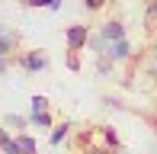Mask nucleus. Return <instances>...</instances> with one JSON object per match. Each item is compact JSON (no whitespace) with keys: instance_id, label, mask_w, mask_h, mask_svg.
<instances>
[{"instance_id":"7","label":"nucleus","mask_w":157,"mask_h":154,"mask_svg":"<svg viewBox=\"0 0 157 154\" xmlns=\"http://www.w3.org/2000/svg\"><path fill=\"white\" fill-rule=\"evenodd\" d=\"M71 129H74L71 122H58V125H55V129H52V135H48V141H52V148H58V144L64 141V138L71 135Z\"/></svg>"},{"instance_id":"15","label":"nucleus","mask_w":157,"mask_h":154,"mask_svg":"<svg viewBox=\"0 0 157 154\" xmlns=\"http://www.w3.org/2000/svg\"><path fill=\"white\" fill-rule=\"evenodd\" d=\"M64 67H67V71H80V58H77V52H67V55H64Z\"/></svg>"},{"instance_id":"14","label":"nucleus","mask_w":157,"mask_h":154,"mask_svg":"<svg viewBox=\"0 0 157 154\" xmlns=\"http://www.w3.org/2000/svg\"><path fill=\"white\" fill-rule=\"evenodd\" d=\"M3 125H10V129H26V125H29V119H26V116H16V113H10V116H3Z\"/></svg>"},{"instance_id":"10","label":"nucleus","mask_w":157,"mask_h":154,"mask_svg":"<svg viewBox=\"0 0 157 154\" xmlns=\"http://www.w3.org/2000/svg\"><path fill=\"white\" fill-rule=\"evenodd\" d=\"M29 125H35V129H55V119H52V113H29Z\"/></svg>"},{"instance_id":"6","label":"nucleus","mask_w":157,"mask_h":154,"mask_svg":"<svg viewBox=\"0 0 157 154\" xmlns=\"http://www.w3.org/2000/svg\"><path fill=\"white\" fill-rule=\"evenodd\" d=\"M96 74L106 77V80H109V77H116V61H112L109 55H96Z\"/></svg>"},{"instance_id":"20","label":"nucleus","mask_w":157,"mask_h":154,"mask_svg":"<svg viewBox=\"0 0 157 154\" xmlns=\"http://www.w3.org/2000/svg\"><path fill=\"white\" fill-rule=\"evenodd\" d=\"M83 154H106V148H87Z\"/></svg>"},{"instance_id":"21","label":"nucleus","mask_w":157,"mask_h":154,"mask_svg":"<svg viewBox=\"0 0 157 154\" xmlns=\"http://www.w3.org/2000/svg\"><path fill=\"white\" fill-rule=\"evenodd\" d=\"M106 154H119V148H106Z\"/></svg>"},{"instance_id":"3","label":"nucleus","mask_w":157,"mask_h":154,"mask_svg":"<svg viewBox=\"0 0 157 154\" xmlns=\"http://www.w3.org/2000/svg\"><path fill=\"white\" fill-rule=\"evenodd\" d=\"M103 55H109V58L116 61V64H128V61H132V55H135V48H132V42H128V36H125V39L109 42Z\"/></svg>"},{"instance_id":"19","label":"nucleus","mask_w":157,"mask_h":154,"mask_svg":"<svg viewBox=\"0 0 157 154\" xmlns=\"http://www.w3.org/2000/svg\"><path fill=\"white\" fill-rule=\"evenodd\" d=\"M10 71V58H6V55H0V74H6Z\"/></svg>"},{"instance_id":"18","label":"nucleus","mask_w":157,"mask_h":154,"mask_svg":"<svg viewBox=\"0 0 157 154\" xmlns=\"http://www.w3.org/2000/svg\"><path fill=\"white\" fill-rule=\"evenodd\" d=\"M10 138H13V135H10V132H6V129H3V125H0V148H3V144L10 141Z\"/></svg>"},{"instance_id":"9","label":"nucleus","mask_w":157,"mask_h":154,"mask_svg":"<svg viewBox=\"0 0 157 154\" xmlns=\"http://www.w3.org/2000/svg\"><path fill=\"white\" fill-rule=\"evenodd\" d=\"M19 3L29 6V10H52V13L61 10V0H19Z\"/></svg>"},{"instance_id":"5","label":"nucleus","mask_w":157,"mask_h":154,"mask_svg":"<svg viewBox=\"0 0 157 154\" xmlns=\"http://www.w3.org/2000/svg\"><path fill=\"white\" fill-rule=\"evenodd\" d=\"M16 48H19V32L6 29L3 36H0V55H6V58H13V55H16Z\"/></svg>"},{"instance_id":"16","label":"nucleus","mask_w":157,"mask_h":154,"mask_svg":"<svg viewBox=\"0 0 157 154\" xmlns=\"http://www.w3.org/2000/svg\"><path fill=\"white\" fill-rule=\"evenodd\" d=\"M80 3H83V10H90V13H99V10L106 6V0H80Z\"/></svg>"},{"instance_id":"11","label":"nucleus","mask_w":157,"mask_h":154,"mask_svg":"<svg viewBox=\"0 0 157 154\" xmlns=\"http://www.w3.org/2000/svg\"><path fill=\"white\" fill-rule=\"evenodd\" d=\"M144 26L151 32H157V0H147L144 3Z\"/></svg>"},{"instance_id":"4","label":"nucleus","mask_w":157,"mask_h":154,"mask_svg":"<svg viewBox=\"0 0 157 154\" xmlns=\"http://www.w3.org/2000/svg\"><path fill=\"white\" fill-rule=\"evenodd\" d=\"M96 32L103 36L106 45H109V42H116V39H125V36H128V32H125V26H122V19H109V23H103Z\"/></svg>"},{"instance_id":"13","label":"nucleus","mask_w":157,"mask_h":154,"mask_svg":"<svg viewBox=\"0 0 157 154\" xmlns=\"http://www.w3.org/2000/svg\"><path fill=\"white\" fill-rule=\"evenodd\" d=\"M29 113H48V96L35 93L32 100H29Z\"/></svg>"},{"instance_id":"8","label":"nucleus","mask_w":157,"mask_h":154,"mask_svg":"<svg viewBox=\"0 0 157 154\" xmlns=\"http://www.w3.org/2000/svg\"><path fill=\"white\" fill-rule=\"evenodd\" d=\"M99 141H103L106 148H122V141H119V135H116L112 125H99Z\"/></svg>"},{"instance_id":"1","label":"nucleus","mask_w":157,"mask_h":154,"mask_svg":"<svg viewBox=\"0 0 157 154\" xmlns=\"http://www.w3.org/2000/svg\"><path fill=\"white\" fill-rule=\"evenodd\" d=\"M16 64L23 67L26 74H42L48 67V58L39 52V48H32V52H16Z\"/></svg>"},{"instance_id":"22","label":"nucleus","mask_w":157,"mask_h":154,"mask_svg":"<svg viewBox=\"0 0 157 154\" xmlns=\"http://www.w3.org/2000/svg\"><path fill=\"white\" fill-rule=\"evenodd\" d=\"M3 32H6V26H3V23H0V36H3Z\"/></svg>"},{"instance_id":"2","label":"nucleus","mask_w":157,"mask_h":154,"mask_svg":"<svg viewBox=\"0 0 157 154\" xmlns=\"http://www.w3.org/2000/svg\"><path fill=\"white\" fill-rule=\"evenodd\" d=\"M87 39H90V26L74 23V26L64 29V45H67V52H83V48H87Z\"/></svg>"},{"instance_id":"12","label":"nucleus","mask_w":157,"mask_h":154,"mask_svg":"<svg viewBox=\"0 0 157 154\" xmlns=\"http://www.w3.org/2000/svg\"><path fill=\"white\" fill-rule=\"evenodd\" d=\"M16 141H19V148H23V154H39V141H35L32 135L19 132V135H16Z\"/></svg>"},{"instance_id":"17","label":"nucleus","mask_w":157,"mask_h":154,"mask_svg":"<svg viewBox=\"0 0 157 154\" xmlns=\"http://www.w3.org/2000/svg\"><path fill=\"white\" fill-rule=\"evenodd\" d=\"M0 151H3V154H23V148H19V141H16V138H10V141H6Z\"/></svg>"}]
</instances>
